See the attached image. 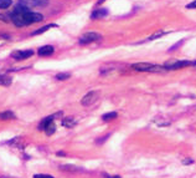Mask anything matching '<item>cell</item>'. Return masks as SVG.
Returning a JSON list of instances; mask_svg holds the SVG:
<instances>
[{"mask_svg": "<svg viewBox=\"0 0 196 178\" xmlns=\"http://www.w3.org/2000/svg\"><path fill=\"white\" fill-rule=\"evenodd\" d=\"M98 40H100V35L97 34V33H93V31H91V33L83 34L81 38H79L78 43L84 45V44H91V43H93V41H98Z\"/></svg>", "mask_w": 196, "mask_h": 178, "instance_id": "5", "label": "cell"}, {"mask_svg": "<svg viewBox=\"0 0 196 178\" xmlns=\"http://www.w3.org/2000/svg\"><path fill=\"white\" fill-rule=\"evenodd\" d=\"M34 55V51L33 50H15L13 54H11V57L13 59H16V60H25V59H29Z\"/></svg>", "mask_w": 196, "mask_h": 178, "instance_id": "6", "label": "cell"}, {"mask_svg": "<svg viewBox=\"0 0 196 178\" xmlns=\"http://www.w3.org/2000/svg\"><path fill=\"white\" fill-rule=\"evenodd\" d=\"M105 1V0H98V1H97V4L99 5V4H102V3H104Z\"/></svg>", "mask_w": 196, "mask_h": 178, "instance_id": "26", "label": "cell"}, {"mask_svg": "<svg viewBox=\"0 0 196 178\" xmlns=\"http://www.w3.org/2000/svg\"><path fill=\"white\" fill-rule=\"evenodd\" d=\"M99 97V92L98 91H89L87 95H84L83 98L81 100L82 106H91L98 100Z\"/></svg>", "mask_w": 196, "mask_h": 178, "instance_id": "4", "label": "cell"}, {"mask_svg": "<svg viewBox=\"0 0 196 178\" xmlns=\"http://www.w3.org/2000/svg\"><path fill=\"white\" fill-rule=\"evenodd\" d=\"M108 15V10L107 9H98V10H94L92 13L91 18L92 19H100V18H104Z\"/></svg>", "mask_w": 196, "mask_h": 178, "instance_id": "9", "label": "cell"}, {"mask_svg": "<svg viewBox=\"0 0 196 178\" xmlns=\"http://www.w3.org/2000/svg\"><path fill=\"white\" fill-rule=\"evenodd\" d=\"M21 16H23V21H24V25H31V24H35V23H40L42 21V19H44V16H42L41 14L39 13H33V11H25L21 14Z\"/></svg>", "mask_w": 196, "mask_h": 178, "instance_id": "3", "label": "cell"}, {"mask_svg": "<svg viewBox=\"0 0 196 178\" xmlns=\"http://www.w3.org/2000/svg\"><path fill=\"white\" fill-rule=\"evenodd\" d=\"M0 21H4V23H10V21H11V19H10V16H6V15L0 14Z\"/></svg>", "mask_w": 196, "mask_h": 178, "instance_id": "20", "label": "cell"}, {"mask_svg": "<svg viewBox=\"0 0 196 178\" xmlns=\"http://www.w3.org/2000/svg\"><path fill=\"white\" fill-rule=\"evenodd\" d=\"M11 83V78L8 77V76H0V85H4V86H9Z\"/></svg>", "mask_w": 196, "mask_h": 178, "instance_id": "16", "label": "cell"}, {"mask_svg": "<svg viewBox=\"0 0 196 178\" xmlns=\"http://www.w3.org/2000/svg\"><path fill=\"white\" fill-rule=\"evenodd\" d=\"M15 115L13 111H4L0 113V120H4V121H8V120H14Z\"/></svg>", "mask_w": 196, "mask_h": 178, "instance_id": "11", "label": "cell"}, {"mask_svg": "<svg viewBox=\"0 0 196 178\" xmlns=\"http://www.w3.org/2000/svg\"><path fill=\"white\" fill-rule=\"evenodd\" d=\"M13 4V0H0V9H8Z\"/></svg>", "mask_w": 196, "mask_h": 178, "instance_id": "18", "label": "cell"}, {"mask_svg": "<svg viewBox=\"0 0 196 178\" xmlns=\"http://www.w3.org/2000/svg\"><path fill=\"white\" fill-rule=\"evenodd\" d=\"M183 164H184V166L194 164V159H191V158H185V159H183Z\"/></svg>", "mask_w": 196, "mask_h": 178, "instance_id": "21", "label": "cell"}, {"mask_svg": "<svg viewBox=\"0 0 196 178\" xmlns=\"http://www.w3.org/2000/svg\"><path fill=\"white\" fill-rule=\"evenodd\" d=\"M57 156H65V152H57Z\"/></svg>", "mask_w": 196, "mask_h": 178, "instance_id": "25", "label": "cell"}, {"mask_svg": "<svg viewBox=\"0 0 196 178\" xmlns=\"http://www.w3.org/2000/svg\"><path fill=\"white\" fill-rule=\"evenodd\" d=\"M186 8H188V9H195V8H196V0H194L192 3L188 4V5H186Z\"/></svg>", "mask_w": 196, "mask_h": 178, "instance_id": "23", "label": "cell"}, {"mask_svg": "<svg viewBox=\"0 0 196 178\" xmlns=\"http://www.w3.org/2000/svg\"><path fill=\"white\" fill-rule=\"evenodd\" d=\"M51 28H57V25L56 24H50V25H45L44 28H40V29H38V30H35L33 34V36H35V35H40V34H44L46 30H50Z\"/></svg>", "mask_w": 196, "mask_h": 178, "instance_id": "10", "label": "cell"}, {"mask_svg": "<svg viewBox=\"0 0 196 178\" xmlns=\"http://www.w3.org/2000/svg\"><path fill=\"white\" fill-rule=\"evenodd\" d=\"M62 125L65 127H67V128H72L73 126H76V121L73 118H65L62 121Z\"/></svg>", "mask_w": 196, "mask_h": 178, "instance_id": "13", "label": "cell"}, {"mask_svg": "<svg viewBox=\"0 0 196 178\" xmlns=\"http://www.w3.org/2000/svg\"><path fill=\"white\" fill-rule=\"evenodd\" d=\"M166 34V31H163V30H159V31H156V33H154L151 36H149V39H148L146 41H151V40H156V39H159V38H161V36H164Z\"/></svg>", "mask_w": 196, "mask_h": 178, "instance_id": "14", "label": "cell"}, {"mask_svg": "<svg viewBox=\"0 0 196 178\" xmlns=\"http://www.w3.org/2000/svg\"><path fill=\"white\" fill-rule=\"evenodd\" d=\"M54 51H55L54 46L45 45V46H41V48L38 50V54H39L40 56H50V55L54 54Z\"/></svg>", "mask_w": 196, "mask_h": 178, "instance_id": "7", "label": "cell"}, {"mask_svg": "<svg viewBox=\"0 0 196 178\" xmlns=\"http://www.w3.org/2000/svg\"><path fill=\"white\" fill-rule=\"evenodd\" d=\"M118 115H117V112H108V113H104L103 116H102V120L104 122H109V121H112V120H114L115 117H117Z\"/></svg>", "mask_w": 196, "mask_h": 178, "instance_id": "12", "label": "cell"}, {"mask_svg": "<svg viewBox=\"0 0 196 178\" xmlns=\"http://www.w3.org/2000/svg\"><path fill=\"white\" fill-rule=\"evenodd\" d=\"M70 77H71V75L68 74V72H61V74L56 75V78H57V80H60V81H65V80H67V78H70Z\"/></svg>", "mask_w": 196, "mask_h": 178, "instance_id": "17", "label": "cell"}, {"mask_svg": "<svg viewBox=\"0 0 196 178\" xmlns=\"http://www.w3.org/2000/svg\"><path fill=\"white\" fill-rule=\"evenodd\" d=\"M183 44H184V40H180V41H178V43H176L175 45H173L171 48L169 49V51H175V50H176V49H179V48H180V46H181Z\"/></svg>", "mask_w": 196, "mask_h": 178, "instance_id": "19", "label": "cell"}, {"mask_svg": "<svg viewBox=\"0 0 196 178\" xmlns=\"http://www.w3.org/2000/svg\"><path fill=\"white\" fill-rule=\"evenodd\" d=\"M107 178H120L119 176H113V177H107Z\"/></svg>", "mask_w": 196, "mask_h": 178, "instance_id": "27", "label": "cell"}, {"mask_svg": "<svg viewBox=\"0 0 196 178\" xmlns=\"http://www.w3.org/2000/svg\"><path fill=\"white\" fill-rule=\"evenodd\" d=\"M108 137H109V136L107 135V136H105V137H103V138H98V140H97V143H98V145H99V143H103V142H104V141H105V140H107Z\"/></svg>", "mask_w": 196, "mask_h": 178, "instance_id": "24", "label": "cell"}, {"mask_svg": "<svg viewBox=\"0 0 196 178\" xmlns=\"http://www.w3.org/2000/svg\"><path fill=\"white\" fill-rule=\"evenodd\" d=\"M23 3L26 4L28 6H36V8H40V6H46L47 3L45 0H23Z\"/></svg>", "mask_w": 196, "mask_h": 178, "instance_id": "8", "label": "cell"}, {"mask_svg": "<svg viewBox=\"0 0 196 178\" xmlns=\"http://www.w3.org/2000/svg\"><path fill=\"white\" fill-rule=\"evenodd\" d=\"M154 122L158 125L159 127H166V126H169V125H170V121H169V120H165V118H161L160 121H158V120H154Z\"/></svg>", "mask_w": 196, "mask_h": 178, "instance_id": "15", "label": "cell"}, {"mask_svg": "<svg viewBox=\"0 0 196 178\" xmlns=\"http://www.w3.org/2000/svg\"><path fill=\"white\" fill-rule=\"evenodd\" d=\"M186 66H196V61H189V60H169L164 64L165 70H178L183 69Z\"/></svg>", "mask_w": 196, "mask_h": 178, "instance_id": "2", "label": "cell"}, {"mask_svg": "<svg viewBox=\"0 0 196 178\" xmlns=\"http://www.w3.org/2000/svg\"><path fill=\"white\" fill-rule=\"evenodd\" d=\"M34 178H55V177L50 174H35Z\"/></svg>", "mask_w": 196, "mask_h": 178, "instance_id": "22", "label": "cell"}, {"mask_svg": "<svg viewBox=\"0 0 196 178\" xmlns=\"http://www.w3.org/2000/svg\"><path fill=\"white\" fill-rule=\"evenodd\" d=\"M132 69L139 72H159V71H164V66H158V65H153L149 62H138V64L132 65Z\"/></svg>", "mask_w": 196, "mask_h": 178, "instance_id": "1", "label": "cell"}]
</instances>
